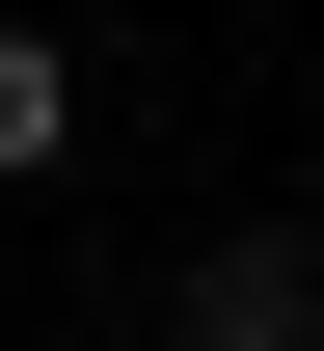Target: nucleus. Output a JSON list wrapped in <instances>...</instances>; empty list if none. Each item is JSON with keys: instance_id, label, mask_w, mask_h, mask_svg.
Wrapping results in <instances>:
<instances>
[{"instance_id": "f03ea898", "label": "nucleus", "mask_w": 324, "mask_h": 351, "mask_svg": "<svg viewBox=\"0 0 324 351\" xmlns=\"http://www.w3.org/2000/svg\"><path fill=\"white\" fill-rule=\"evenodd\" d=\"M54 135H82V82H54V54L0 27V162H54Z\"/></svg>"}, {"instance_id": "f257e3e1", "label": "nucleus", "mask_w": 324, "mask_h": 351, "mask_svg": "<svg viewBox=\"0 0 324 351\" xmlns=\"http://www.w3.org/2000/svg\"><path fill=\"white\" fill-rule=\"evenodd\" d=\"M297 324H324L297 243H216V270H189V351H297Z\"/></svg>"}]
</instances>
